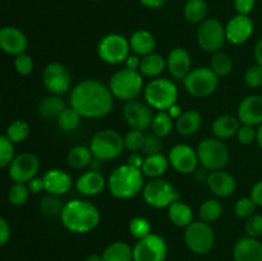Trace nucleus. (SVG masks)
<instances>
[{
	"label": "nucleus",
	"mask_w": 262,
	"mask_h": 261,
	"mask_svg": "<svg viewBox=\"0 0 262 261\" xmlns=\"http://www.w3.org/2000/svg\"><path fill=\"white\" fill-rule=\"evenodd\" d=\"M166 69L174 79H182L191 72V54L184 48H174L166 56Z\"/></svg>",
	"instance_id": "obj_24"
},
{
	"label": "nucleus",
	"mask_w": 262,
	"mask_h": 261,
	"mask_svg": "<svg viewBox=\"0 0 262 261\" xmlns=\"http://www.w3.org/2000/svg\"><path fill=\"white\" fill-rule=\"evenodd\" d=\"M177 132L184 137L193 136L202 125V115L199 110H186L174 123Z\"/></svg>",
	"instance_id": "obj_28"
},
{
	"label": "nucleus",
	"mask_w": 262,
	"mask_h": 261,
	"mask_svg": "<svg viewBox=\"0 0 262 261\" xmlns=\"http://www.w3.org/2000/svg\"><path fill=\"white\" fill-rule=\"evenodd\" d=\"M168 160L177 173L184 176L193 174L200 164L196 148L187 143H178L173 146L168 154Z\"/></svg>",
	"instance_id": "obj_17"
},
{
	"label": "nucleus",
	"mask_w": 262,
	"mask_h": 261,
	"mask_svg": "<svg viewBox=\"0 0 262 261\" xmlns=\"http://www.w3.org/2000/svg\"><path fill=\"white\" fill-rule=\"evenodd\" d=\"M173 125L174 119L165 110V112H158L154 115L152 123H151V129H152V133H155L156 136L164 138L170 135V132L173 130Z\"/></svg>",
	"instance_id": "obj_37"
},
{
	"label": "nucleus",
	"mask_w": 262,
	"mask_h": 261,
	"mask_svg": "<svg viewBox=\"0 0 262 261\" xmlns=\"http://www.w3.org/2000/svg\"><path fill=\"white\" fill-rule=\"evenodd\" d=\"M128 229H129L130 235H132L135 240H142V238L147 237L148 234H151V223L148 222L146 217L143 216H135L130 219L129 225H128Z\"/></svg>",
	"instance_id": "obj_42"
},
{
	"label": "nucleus",
	"mask_w": 262,
	"mask_h": 261,
	"mask_svg": "<svg viewBox=\"0 0 262 261\" xmlns=\"http://www.w3.org/2000/svg\"><path fill=\"white\" fill-rule=\"evenodd\" d=\"M237 117L241 124H248L257 127L262 123V96L261 95H248L241 100L238 105Z\"/></svg>",
	"instance_id": "obj_21"
},
{
	"label": "nucleus",
	"mask_w": 262,
	"mask_h": 261,
	"mask_svg": "<svg viewBox=\"0 0 262 261\" xmlns=\"http://www.w3.org/2000/svg\"><path fill=\"white\" fill-rule=\"evenodd\" d=\"M223 215V204L216 199H209L201 204L199 209L200 220L209 224L216 222Z\"/></svg>",
	"instance_id": "obj_36"
},
{
	"label": "nucleus",
	"mask_w": 262,
	"mask_h": 261,
	"mask_svg": "<svg viewBox=\"0 0 262 261\" xmlns=\"http://www.w3.org/2000/svg\"><path fill=\"white\" fill-rule=\"evenodd\" d=\"M166 69V58L158 53H151L141 58L140 73L147 78H158Z\"/></svg>",
	"instance_id": "obj_32"
},
{
	"label": "nucleus",
	"mask_w": 262,
	"mask_h": 261,
	"mask_svg": "<svg viewBox=\"0 0 262 261\" xmlns=\"http://www.w3.org/2000/svg\"><path fill=\"white\" fill-rule=\"evenodd\" d=\"M210 68L214 71V73L217 77H225L230 74V72L233 71V60L224 51H216L211 56Z\"/></svg>",
	"instance_id": "obj_38"
},
{
	"label": "nucleus",
	"mask_w": 262,
	"mask_h": 261,
	"mask_svg": "<svg viewBox=\"0 0 262 261\" xmlns=\"http://www.w3.org/2000/svg\"><path fill=\"white\" fill-rule=\"evenodd\" d=\"M81 119V115L69 105V106H67L61 112V114L56 119V123H58V127L61 130H64V132H73V130H76L79 127Z\"/></svg>",
	"instance_id": "obj_39"
},
{
	"label": "nucleus",
	"mask_w": 262,
	"mask_h": 261,
	"mask_svg": "<svg viewBox=\"0 0 262 261\" xmlns=\"http://www.w3.org/2000/svg\"><path fill=\"white\" fill-rule=\"evenodd\" d=\"M255 23L250 15L235 14L225 25V37L232 45H242L253 35Z\"/></svg>",
	"instance_id": "obj_18"
},
{
	"label": "nucleus",
	"mask_w": 262,
	"mask_h": 261,
	"mask_svg": "<svg viewBox=\"0 0 262 261\" xmlns=\"http://www.w3.org/2000/svg\"><path fill=\"white\" fill-rule=\"evenodd\" d=\"M145 186V176L141 169L127 163L117 166L107 178V189L117 200H130L140 194Z\"/></svg>",
	"instance_id": "obj_3"
},
{
	"label": "nucleus",
	"mask_w": 262,
	"mask_h": 261,
	"mask_svg": "<svg viewBox=\"0 0 262 261\" xmlns=\"http://www.w3.org/2000/svg\"><path fill=\"white\" fill-rule=\"evenodd\" d=\"M245 232L248 237L258 238L262 235V215L253 214L245 223Z\"/></svg>",
	"instance_id": "obj_50"
},
{
	"label": "nucleus",
	"mask_w": 262,
	"mask_h": 261,
	"mask_svg": "<svg viewBox=\"0 0 262 261\" xmlns=\"http://www.w3.org/2000/svg\"><path fill=\"white\" fill-rule=\"evenodd\" d=\"M200 165L207 171L224 169L229 163V150L224 141L216 137L204 138L196 148Z\"/></svg>",
	"instance_id": "obj_6"
},
{
	"label": "nucleus",
	"mask_w": 262,
	"mask_h": 261,
	"mask_svg": "<svg viewBox=\"0 0 262 261\" xmlns=\"http://www.w3.org/2000/svg\"><path fill=\"white\" fill-rule=\"evenodd\" d=\"M94 155H92L90 147L83 145H78L72 147L67 154V161L69 166L73 169H83L90 166Z\"/></svg>",
	"instance_id": "obj_35"
},
{
	"label": "nucleus",
	"mask_w": 262,
	"mask_h": 261,
	"mask_svg": "<svg viewBox=\"0 0 262 261\" xmlns=\"http://www.w3.org/2000/svg\"><path fill=\"white\" fill-rule=\"evenodd\" d=\"M241 127V122L238 117L234 115H220L216 119L212 122L211 124V132L214 137L219 138V140H229V138L237 136L238 129Z\"/></svg>",
	"instance_id": "obj_27"
},
{
	"label": "nucleus",
	"mask_w": 262,
	"mask_h": 261,
	"mask_svg": "<svg viewBox=\"0 0 262 261\" xmlns=\"http://www.w3.org/2000/svg\"><path fill=\"white\" fill-rule=\"evenodd\" d=\"M143 160H145V158H142L140 154L132 153L129 155V158H128L127 164H128V165L133 166V168H136V169H141V168H142Z\"/></svg>",
	"instance_id": "obj_57"
},
{
	"label": "nucleus",
	"mask_w": 262,
	"mask_h": 261,
	"mask_svg": "<svg viewBox=\"0 0 262 261\" xmlns=\"http://www.w3.org/2000/svg\"><path fill=\"white\" fill-rule=\"evenodd\" d=\"M101 258L102 261H133V247L129 243L117 241L105 248Z\"/></svg>",
	"instance_id": "obj_33"
},
{
	"label": "nucleus",
	"mask_w": 262,
	"mask_h": 261,
	"mask_svg": "<svg viewBox=\"0 0 262 261\" xmlns=\"http://www.w3.org/2000/svg\"><path fill=\"white\" fill-rule=\"evenodd\" d=\"M91 2H96V0H91Z\"/></svg>",
	"instance_id": "obj_63"
},
{
	"label": "nucleus",
	"mask_w": 262,
	"mask_h": 261,
	"mask_svg": "<svg viewBox=\"0 0 262 261\" xmlns=\"http://www.w3.org/2000/svg\"><path fill=\"white\" fill-rule=\"evenodd\" d=\"M206 184L210 192L217 197H229L234 193L237 188V181L229 171L220 169V170L209 171Z\"/></svg>",
	"instance_id": "obj_22"
},
{
	"label": "nucleus",
	"mask_w": 262,
	"mask_h": 261,
	"mask_svg": "<svg viewBox=\"0 0 262 261\" xmlns=\"http://www.w3.org/2000/svg\"><path fill=\"white\" fill-rule=\"evenodd\" d=\"M89 147L95 159L102 163L112 161L119 158L124 151V140L118 130L102 129L95 133Z\"/></svg>",
	"instance_id": "obj_7"
},
{
	"label": "nucleus",
	"mask_w": 262,
	"mask_h": 261,
	"mask_svg": "<svg viewBox=\"0 0 262 261\" xmlns=\"http://www.w3.org/2000/svg\"><path fill=\"white\" fill-rule=\"evenodd\" d=\"M261 89H262V87H261Z\"/></svg>",
	"instance_id": "obj_64"
},
{
	"label": "nucleus",
	"mask_w": 262,
	"mask_h": 261,
	"mask_svg": "<svg viewBox=\"0 0 262 261\" xmlns=\"http://www.w3.org/2000/svg\"><path fill=\"white\" fill-rule=\"evenodd\" d=\"M207 3L205 0H187L183 8L184 18L191 25H200L206 19Z\"/></svg>",
	"instance_id": "obj_34"
},
{
	"label": "nucleus",
	"mask_w": 262,
	"mask_h": 261,
	"mask_svg": "<svg viewBox=\"0 0 262 261\" xmlns=\"http://www.w3.org/2000/svg\"><path fill=\"white\" fill-rule=\"evenodd\" d=\"M26 184H27V187H28V189H30L31 193H33V194H37V193H40V192L45 191V186H43L42 177H37V176L33 177V178L31 179V181H28Z\"/></svg>",
	"instance_id": "obj_54"
},
{
	"label": "nucleus",
	"mask_w": 262,
	"mask_h": 261,
	"mask_svg": "<svg viewBox=\"0 0 262 261\" xmlns=\"http://www.w3.org/2000/svg\"><path fill=\"white\" fill-rule=\"evenodd\" d=\"M123 140H124V150L137 153V151L142 150L143 142H145V133L137 129H130L123 136Z\"/></svg>",
	"instance_id": "obj_45"
},
{
	"label": "nucleus",
	"mask_w": 262,
	"mask_h": 261,
	"mask_svg": "<svg viewBox=\"0 0 262 261\" xmlns=\"http://www.w3.org/2000/svg\"><path fill=\"white\" fill-rule=\"evenodd\" d=\"M237 138L241 145H251L256 141V128L253 125L241 124L237 132Z\"/></svg>",
	"instance_id": "obj_51"
},
{
	"label": "nucleus",
	"mask_w": 262,
	"mask_h": 261,
	"mask_svg": "<svg viewBox=\"0 0 262 261\" xmlns=\"http://www.w3.org/2000/svg\"><path fill=\"white\" fill-rule=\"evenodd\" d=\"M31 133V127L27 122L22 119H17L10 123L7 128L5 136L12 141L13 143H20L27 140Z\"/></svg>",
	"instance_id": "obj_41"
},
{
	"label": "nucleus",
	"mask_w": 262,
	"mask_h": 261,
	"mask_svg": "<svg viewBox=\"0 0 262 261\" xmlns=\"http://www.w3.org/2000/svg\"><path fill=\"white\" fill-rule=\"evenodd\" d=\"M197 44L207 53H216L224 48L227 42L225 26L216 18H206L197 28Z\"/></svg>",
	"instance_id": "obj_12"
},
{
	"label": "nucleus",
	"mask_w": 262,
	"mask_h": 261,
	"mask_svg": "<svg viewBox=\"0 0 262 261\" xmlns=\"http://www.w3.org/2000/svg\"><path fill=\"white\" fill-rule=\"evenodd\" d=\"M69 105L89 119H99L110 114L114 106V96L109 86L94 78H87L72 89Z\"/></svg>",
	"instance_id": "obj_1"
},
{
	"label": "nucleus",
	"mask_w": 262,
	"mask_h": 261,
	"mask_svg": "<svg viewBox=\"0 0 262 261\" xmlns=\"http://www.w3.org/2000/svg\"><path fill=\"white\" fill-rule=\"evenodd\" d=\"M184 243L191 252L207 255L215 246V232L211 225L202 220H193L184 228Z\"/></svg>",
	"instance_id": "obj_9"
},
{
	"label": "nucleus",
	"mask_w": 262,
	"mask_h": 261,
	"mask_svg": "<svg viewBox=\"0 0 262 261\" xmlns=\"http://www.w3.org/2000/svg\"><path fill=\"white\" fill-rule=\"evenodd\" d=\"M40 159L32 153H22L15 155L13 161L10 163L9 178L13 183H27L28 181L37 176L40 170Z\"/></svg>",
	"instance_id": "obj_16"
},
{
	"label": "nucleus",
	"mask_w": 262,
	"mask_h": 261,
	"mask_svg": "<svg viewBox=\"0 0 262 261\" xmlns=\"http://www.w3.org/2000/svg\"><path fill=\"white\" fill-rule=\"evenodd\" d=\"M107 187V179L101 171L87 170L82 173L76 181V189L79 194L86 197H95L101 193Z\"/></svg>",
	"instance_id": "obj_23"
},
{
	"label": "nucleus",
	"mask_w": 262,
	"mask_h": 261,
	"mask_svg": "<svg viewBox=\"0 0 262 261\" xmlns=\"http://www.w3.org/2000/svg\"><path fill=\"white\" fill-rule=\"evenodd\" d=\"M163 150V142L159 136L155 133H147L145 135V142H143L142 151L146 156L154 155V154H161Z\"/></svg>",
	"instance_id": "obj_49"
},
{
	"label": "nucleus",
	"mask_w": 262,
	"mask_h": 261,
	"mask_svg": "<svg viewBox=\"0 0 262 261\" xmlns=\"http://www.w3.org/2000/svg\"><path fill=\"white\" fill-rule=\"evenodd\" d=\"M256 204L251 197H241L234 205V214L241 219H248L256 211Z\"/></svg>",
	"instance_id": "obj_46"
},
{
	"label": "nucleus",
	"mask_w": 262,
	"mask_h": 261,
	"mask_svg": "<svg viewBox=\"0 0 262 261\" xmlns=\"http://www.w3.org/2000/svg\"><path fill=\"white\" fill-rule=\"evenodd\" d=\"M168 216L169 220L178 228H187L194 220L192 207L181 200L173 202L168 207Z\"/></svg>",
	"instance_id": "obj_31"
},
{
	"label": "nucleus",
	"mask_w": 262,
	"mask_h": 261,
	"mask_svg": "<svg viewBox=\"0 0 262 261\" xmlns=\"http://www.w3.org/2000/svg\"><path fill=\"white\" fill-rule=\"evenodd\" d=\"M250 197L253 200L256 206L262 207V179L253 184L252 188H251Z\"/></svg>",
	"instance_id": "obj_55"
},
{
	"label": "nucleus",
	"mask_w": 262,
	"mask_h": 261,
	"mask_svg": "<svg viewBox=\"0 0 262 261\" xmlns=\"http://www.w3.org/2000/svg\"><path fill=\"white\" fill-rule=\"evenodd\" d=\"M245 83L250 89L262 87V67L258 64L251 66L245 73Z\"/></svg>",
	"instance_id": "obj_48"
},
{
	"label": "nucleus",
	"mask_w": 262,
	"mask_h": 261,
	"mask_svg": "<svg viewBox=\"0 0 262 261\" xmlns=\"http://www.w3.org/2000/svg\"><path fill=\"white\" fill-rule=\"evenodd\" d=\"M107 86L114 99L124 102L137 99L145 89L143 76L140 71L128 68H122L113 73Z\"/></svg>",
	"instance_id": "obj_4"
},
{
	"label": "nucleus",
	"mask_w": 262,
	"mask_h": 261,
	"mask_svg": "<svg viewBox=\"0 0 262 261\" xmlns=\"http://www.w3.org/2000/svg\"><path fill=\"white\" fill-rule=\"evenodd\" d=\"M42 83L50 94L61 96L72 87L71 71L59 61L49 63L42 71Z\"/></svg>",
	"instance_id": "obj_14"
},
{
	"label": "nucleus",
	"mask_w": 262,
	"mask_h": 261,
	"mask_svg": "<svg viewBox=\"0 0 262 261\" xmlns=\"http://www.w3.org/2000/svg\"><path fill=\"white\" fill-rule=\"evenodd\" d=\"M12 237V228L7 219L0 216V247L7 245Z\"/></svg>",
	"instance_id": "obj_53"
},
{
	"label": "nucleus",
	"mask_w": 262,
	"mask_h": 261,
	"mask_svg": "<svg viewBox=\"0 0 262 261\" xmlns=\"http://www.w3.org/2000/svg\"><path fill=\"white\" fill-rule=\"evenodd\" d=\"M30 193L26 183H13L8 191V200L13 206H23L30 199Z\"/></svg>",
	"instance_id": "obj_43"
},
{
	"label": "nucleus",
	"mask_w": 262,
	"mask_h": 261,
	"mask_svg": "<svg viewBox=\"0 0 262 261\" xmlns=\"http://www.w3.org/2000/svg\"><path fill=\"white\" fill-rule=\"evenodd\" d=\"M256 0H234V8L237 10V14L250 15L255 8Z\"/></svg>",
	"instance_id": "obj_52"
},
{
	"label": "nucleus",
	"mask_w": 262,
	"mask_h": 261,
	"mask_svg": "<svg viewBox=\"0 0 262 261\" xmlns=\"http://www.w3.org/2000/svg\"><path fill=\"white\" fill-rule=\"evenodd\" d=\"M84 261H102L101 255H97V253H92V255H89Z\"/></svg>",
	"instance_id": "obj_62"
},
{
	"label": "nucleus",
	"mask_w": 262,
	"mask_h": 261,
	"mask_svg": "<svg viewBox=\"0 0 262 261\" xmlns=\"http://www.w3.org/2000/svg\"><path fill=\"white\" fill-rule=\"evenodd\" d=\"M38 207H40V211L42 212L45 216H49V217L59 216L60 217L61 211H63L64 204L59 196H54V194L46 193L45 196L41 199Z\"/></svg>",
	"instance_id": "obj_40"
},
{
	"label": "nucleus",
	"mask_w": 262,
	"mask_h": 261,
	"mask_svg": "<svg viewBox=\"0 0 262 261\" xmlns=\"http://www.w3.org/2000/svg\"><path fill=\"white\" fill-rule=\"evenodd\" d=\"M169 247L165 238L156 233L138 240L133 246V261H165Z\"/></svg>",
	"instance_id": "obj_13"
},
{
	"label": "nucleus",
	"mask_w": 262,
	"mask_h": 261,
	"mask_svg": "<svg viewBox=\"0 0 262 261\" xmlns=\"http://www.w3.org/2000/svg\"><path fill=\"white\" fill-rule=\"evenodd\" d=\"M169 166L170 164H169L168 156L163 155V154H154V155L146 156L141 170H142L143 176L150 179L163 178L164 174L168 171Z\"/></svg>",
	"instance_id": "obj_29"
},
{
	"label": "nucleus",
	"mask_w": 262,
	"mask_h": 261,
	"mask_svg": "<svg viewBox=\"0 0 262 261\" xmlns=\"http://www.w3.org/2000/svg\"><path fill=\"white\" fill-rule=\"evenodd\" d=\"M166 112H168V114L170 115V117L173 118L174 120H177L179 117H181L182 114H183V110H182V107L179 106L178 104H174L173 106L169 107V109L166 110Z\"/></svg>",
	"instance_id": "obj_60"
},
{
	"label": "nucleus",
	"mask_w": 262,
	"mask_h": 261,
	"mask_svg": "<svg viewBox=\"0 0 262 261\" xmlns=\"http://www.w3.org/2000/svg\"><path fill=\"white\" fill-rule=\"evenodd\" d=\"M129 54V40L120 33H107L97 44V55L106 64L117 66L124 63Z\"/></svg>",
	"instance_id": "obj_11"
},
{
	"label": "nucleus",
	"mask_w": 262,
	"mask_h": 261,
	"mask_svg": "<svg viewBox=\"0 0 262 261\" xmlns=\"http://www.w3.org/2000/svg\"><path fill=\"white\" fill-rule=\"evenodd\" d=\"M232 255L234 261H262V242L258 238H239L233 246Z\"/></svg>",
	"instance_id": "obj_25"
},
{
	"label": "nucleus",
	"mask_w": 262,
	"mask_h": 261,
	"mask_svg": "<svg viewBox=\"0 0 262 261\" xmlns=\"http://www.w3.org/2000/svg\"><path fill=\"white\" fill-rule=\"evenodd\" d=\"M129 46L130 51L138 56H146L151 53H155L156 40L155 36L147 30H137L130 35Z\"/></svg>",
	"instance_id": "obj_26"
},
{
	"label": "nucleus",
	"mask_w": 262,
	"mask_h": 261,
	"mask_svg": "<svg viewBox=\"0 0 262 261\" xmlns=\"http://www.w3.org/2000/svg\"><path fill=\"white\" fill-rule=\"evenodd\" d=\"M253 56L256 59V64L262 67V37L256 42L255 50H253Z\"/></svg>",
	"instance_id": "obj_59"
},
{
	"label": "nucleus",
	"mask_w": 262,
	"mask_h": 261,
	"mask_svg": "<svg viewBox=\"0 0 262 261\" xmlns=\"http://www.w3.org/2000/svg\"><path fill=\"white\" fill-rule=\"evenodd\" d=\"M168 0H140L141 4L146 8H150V9H159L163 5H165V3Z\"/></svg>",
	"instance_id": "obj_58"
},
{
	"label": "nucleus",
	"mask_w": 262,
	"mask_h": 261,
	"mask_svg": "<svg viewBox=\"0 0 262 261\" xmlns=\"http://www.w3.org/2000/svg\"><path fill=\"white\" fill-rule=\"evenodd\" d=\"M142 94L146 104L158 112H165L173 106L179 96L177 84L171 79L163 77L151 79L145 86Z\"/></svg>",
	"instance_id": "obj_5"
},
{
	"label": "nucleus",
	"mask_w": 262,
	"mask_h": 261,
	"mask_svg": "<svg viewBox=\"0 0 262 261\" xmlns=\"http://www.w3.org/2000/svg\"><path fill=\"white\" fill-rule=\"evenodd\" d=\"M141 66V56L136 54H129L128 58L124 60V68L133 69V71H140Z\"/></svg>",
	"instance_id": "obj_56"
},
{
	"label": "nucleus",
	"mask_w": 262,
	"mask_h": 261,
	"mask_svg": "<svg viewBox=\"0 0 262 261\" xmlns=\"http://www.w3.org/2000/svg\"><path fill=\"white\" fill-rule=\"evenodd\" d=\"M183 86L187 94L196 99H204L214 94L219 87V77L210 67H197L184 77Z\"/></svg>",
	"instance_id": "obj_8"
},
{
	"label": "nucleus",
	"mask_w": 262,
	"mask_h": 261,
	"mask_svg": "<svg viewBox=\"0 0 262 261\" xmlns=\"http://www.w3.org/2000/svg\"><path fill=\"white\" fill-rule=\"evenodd\" d=\"M33 68H35L33 59L28 54L23 53L14 58V69L20 76H28V74L32 73Z\"/></svg>",
	"instance_id": "obj_47"
},
{
	"label": "nucleus",
	"mask_w": 262,
	"mask_h": 261,
	"mask_svg": "<svg viewBox=\"0 0 262 261\" xmlns=\"http://www.w3.org/2000/svg\"><path fill=\"white\" fill-rule=\"evenodd\" d=\"M63 227L74 234H86L96 229L101 220V212L96 205L87 200L73 199L64 204L60 214Z\"/></svg>",
	"instance_id": "obj_2"
},
{
	"label": "nucleus",
	"mask_w": 262,
	"mask_h": 261,
	"mask_svg": "<svg viewBox=\"0 0 262 261\" xmlns=\"http://www.w3.org/2000/svg\"><path fill=\"white\" fill-rule=\"evenodd\" d=\"M14 158V143H13L5 135H0V169L9 166Z\"/></svg>",
	"instance_id": "obj_44"
},
{
	"label": "nucleus",
	"mask_w": 262,
	"mask_h": 261,
	"mask_svg": "<svg viewBox=\"0 0 262 261\" xmlns=\"http://www.w3.org/2000/svg\"><path fill=\"white\" fill-rule=\"evenodd\" d=\"M256 142H257L258 147L262 148V123L256 128Z\"/></svg>",
	"instance_id": "obj_61"
},
{
	"label": "nucleus",
	"mask_w": 262,
	"mask_h": 261,
	"mask_svg": "<svg viewBox=\"0 0 262 261\" xmlns=\"http://www.w3.org/2000/svg\"><path fill=\"white\" fill-rule=\"evenodd\" d=\"M43 186H45V192L54 196H64L68 193L73 186V179L68 171L63 169L53 168L45 171L42 176Z\"/></svg>",
	"instance_id": "obj_20"
},
{
	"label": "nucleus",
	"mask_w": 262,
	"mask_h": 261,
	"mask_svg": "<svg viewBox=\"0 0 262 261\" xmlns=\"http://www.w3.org/2000/svg\"><path fill=\"white\" fill-rule=\"evenodd\" d=\"M27 48V36L22 30L13 26H5L0 28V50L3 53L17 56L26 53Z\"/></svg>",
	"instance_id": "obj_19"
},
{
	"label": "nucleus",
	"mask_w": 262,
	"mask_h": 261,
	"mask_svg": "<svg viewBox=\"0 0 262 261\" xmlns=\"http://www.w3.org/2000/svg\"><path fill=\"white\" fill-rule=\"evenodd\" d=\"M142 197L143 201L154 209H168L173 202L178 201L179 193L169 181L155 178L145 183Z\"/></svg>",
	"instance_id": "obj_10"
},
{
	"label": "nucleus",
	"mask_w": 262,
	"mask_h": 261,
	"mask_svg": "<svg viewBox=\"0 0 262 261\" xmlns=\"http://www.w3.org/2000/svg\"><path fill=\"white\" fill-rule=\"evenodd\" d=\"M152 107L138 99L125 101L123 105V118L129 125L130 129H137L145 132L151 128L154 119Z\"/></svg>",
	"instance_id": "obj_15"
},
{
	"label": "nucleus",
	"mask_w": 262,
	"mask_h": 261,
	"mask_svg": "<svg viewBox=\"0 0 262 261\" xmlns=\"http://www.w3.org/2000/svg\"><path fill=\"white\" fill-rule=\"evenodd\" d=\"M67 102L59 95H48L37 105V113L43 119H58L66 107Z\"/></svg>",
	"instance_id": "obj_30"
}]
</instances>
